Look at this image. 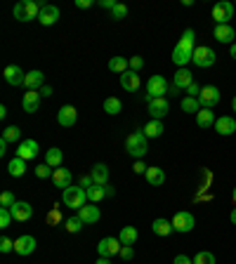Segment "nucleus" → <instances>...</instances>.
<instances>
[{"label": "nucleus", "mask_w": 236, "mask_h": 264, "mask_svg": "<svg viewBox=\"0 0 236 264\" xmlns=\"http://www.w3.org/2000/svg\"><path fill=\"white\" fill-rule=\"evenodd\" d=\"M125 151H127V156H132L135 161H142V158H144L146 151H149V144H146L144 130H137V132H132V135H127V139H125Z\"/></svg>", "instance_id": "obj_1"}, {"label": "nucleus", "mask_w": 236, "mask_h": 264, "mask_svg": "<svg viewBox=\"0 0 236 264\" xmlns=\"http://www.w3.org/2000/svg\"><path fill=\"white\" fill-rule=\"evenodd\" d=\"M40 9H43V2H36V0H21L14 5V19L17 21H31V19L40 17Z\"/></svg>", "instance_id": "obj_2"}, {"label": "nucleus", "mask_w": 236, "mask_h": 264, "mask_svg": "<svg viewBox=\"0 0 236 264\" xmlns=\"http://www.w3.org/2000/svg\"><path fill=\"white\" fill-rule=\"evenodd\" d=\"M62 203L66 208H71L78 212V210H81L85 203H90V200H88V191H85V189H81V186H69V189H64V193H62Z\"/></svg>", "instance_id": "obj_3"}, {"label": "nucleus", "mask_w": 236, "mask_h": 264, "mask_svg": "<svg viewBox=\"0 0 236 264\" xmlns=\"http://www.w3.org/2000/svg\"><path fill=\"white\" fill-rule=\"evenodd\" d=\"M191 62L199 66V69H208V66H213L215 62H218V55H215V50L208 45H201L194 50V57H191Z\"/></svg>", "instance_id": "obj_4"}, {"label": "nucleus", "mask_w": 236, "mask_h": 264, "mask_svg": "<svg viewBox=\"0 0 236 264\" xmlns=\"http://www.w3.org/2000/svg\"><path fill=\"white\" fill-rule=\"evenodd\" d=\"M168 90H170V85H168V81H165L163 76H151L146 81V99L163 97V94H168Z\"/></svg>", "instance_id": "obj_5"}, {"label": "nucleus", "mask_w": 236, "mask_h": 264, "mask_svg": "<svg viewBox=\"0 0 236 264\" xmlns=\"http://www.w3.org/2000/svg\"><path fill=\"white\" fill-rule=\"evenodd\" d=\"M234 17V2H229V0H220L213 5V19H215V24H229V19Z\"/></svg>", "instance_id": "obj_6"}, {"label": "nucleus", "mask_w": 236, "mask_h": 264, "mask_svg": "<svg viewBox=\"0 0 236 264\" xmlns=\"http://www.w3.org/2000/svg\"><path fill=\"white\" fill-rule=\"evenodd\" d=\"M120 248H123V243L116 236H107L97 243V253H100V257H114L120 253Z\"/></svg>", "instance_id": "obj_7"}, {"label": "nucleus", "mask_w": 236, "mask_h": 264, "mask_svg": "<svg viewBox=\"0 0 236 264\" xmlns=\"http://www.w3.org/2000/svg\"><path fill=\"white\" fill-rule=\"evenodd\" d=\"M199 101L203 109H213L215 104H220V88L215 85H203L199 94Z\"/></svg>", "instance_id": "obj_8"}, {"label": "nucleus", "mask_w": 236, "mask_h": 264, "mask_svg": "<svg viewBox=\"0 0 236 264\" xmlns=\"http://www.w3.org/2000/svg\"><path fill=\"white\" fill-rule=\"evenodd\" d=\"M149 113H151V120H163L168 113H170V104L165 97H156V99H149Z\"/></svg>", "instance_id": "obj_9"}, {"label": "nucleus", "mask_w": 236, "mask_h": 264, "mask_svg": "<svg viewBox=\"0 0 236 264\" xmlns=\"http://www.w3.org/2000/svg\"><path fill=\"white\" fill-rule=\"evenodd\" d=\"M173 227H175V231H180V234H189V231H194V227H196V219H194L191 212H177L173 217Z\"/></svg>", "instance_id": "obj_10"}, {"label": "nucleus", "mask_w": 236, "mask_h": 264, "mask_svg": "<svg viewBox=\"0 0 236 264\" xmlns=\"http://www.w3.org/2000/svg\"><path fill=\"white\" fill-rule=\"evenodd\" d=\"M2 76H5V83H7V85H12V88H19V85H24V83H26V73L21 71L19 66H14V64L5 66Z\"/></svg>", "instance_id": "obj_11"}, {"label": "nucleus", "mask_w": 236, "mask_h": 264, "mask_svg": "<svg viewBox=\"0 0 236 264\" xmlns=\"http://www.w3.org/2000/svg\"><path fill=\"white\" fill-rule=\"evenodd\" d=\"M14 156L24 158V161H33V158L38 156V142H36V139H21Z\"/></svg>", "instance_id": "obj_12"}, {"label": "nucleus", "mask_w": 236, "mask_h": 264, "mask_svg": "<svg viewBox=\"0 0 236 264\" xmlns=\"http://www.w3.org/2000/svg\"><path fill=\"white\" fill-rule=\"evenodd\" d=\"M76 120H78V111H76V106H62V109L57 111V123H59L62 128H73Z\"/></svg>", "instance_id": "obj_13"}, {"label": "nucleus", "mask_w": 236, "mask_h": 264, "mask_svg": "<svg viewBox=\"0 0 236 264\" xmlns=\"http://www.w3.org/2000/svg\"><path fill=\"white\" fill-rule=\"evenodd\" d=\"M213 36H215V40H218V43H225V45H234L236 31H234V26H232V24H220V26H215Z\"/></svg>", "instance_id": "obj_14"}, {"label": "nucleus", "mask_w": 236, "mask_h": 264, "mask_svg": "<svg viewBox=\"0 0 236 264\" xmlns=\"http://www.w3.org/2000/svg\"><path fill=\"white\" fill-rule=\"evenodd\" d=\"M36 250V238L33 236H28V234H24V236H19L17 241H14V253L21 257H26L31 255Z\"/></svg>", "instance_id": "obj_15"}, {"label": "nucleus", "mask_w": 236, "mask_h": 264, "mask_svg": "<svg viewBox=\"0 0 236 264\" xmlns=\"http://www.w3.org/2000/svg\"><path fill=\"white\" fill-rule=\"evenodd\" d=\"M12 217H14V222H28V219L33 217V208L28 205L26 200H17L14 205H12Z\"/></svg>", "instance_id": "obj_16"}, {"label": "nucleus", "mask_w": 236, "mask_h": 264, "mask_svg": "<svg viewBox=\"0 0 236 264\" xmlns=\"http://www.w3.org/2000/svg\"><path fill=\"white\" fill-rule=\"evenodd\" d=\"M76 215H78V217H81L85 224H95V222L102 217L100 208H97V203H85V205H83V208L78 210Z\"/></svg>", "instance_id": "obj_17"}, {"label": "nucleus", "mask_w": 236, "mask_h": 264, "mask_svg": "<svg viewBox=\"0 0 236 264\" xmlns=\"http://www.w3.org/2000/svg\"><path fill=\"white\" fill-rule=\"evenodd\" d=\"M40 92L38 90H28L26 94H24V99H21V109L26 111V113H36L38 106H40Z\"/></svg>", "instance_id": "obj_18"}, {"label": "nucleus", "mask_w": 236, "mask_h": 264, "mask_svg": "<svg viewBox=\"0 0 236 264\" xmlns=\"http://www.w3.org/2000/svg\"><path fill=\"white\" fill-rule=\"evenodd\" d=\"M215 132L222 137H229L236 132V118H232V116H222V118L215 120Z\"/></svg>", "instance_id": "obj_19"}, {"label": "nucleus", "mask_w": 236, "mask_h": 264, "mask_svg": "<svg viewBox=\"0 0 236 264\" xmlns=\"http://www.w3.org/2000/svg\"><path fill=\"white\" fill-rule=\"evenodd\" d=\"M57 19H59V7H55V5H45V2H43V9H40L38 21H40L43 26H52V24H57Z\"/></svg>", "instance_id": "obj_20"}, {"label": "nucleus", "mask_w": 236, "mask_h": 264, "mask_svg": "<svg viewBox=\"0 0 236 264\" xmlns=\"http://www.w3.org/2000/svg\"><path fill=\"white\" fill-rule=\"evenodd\" d=\"M139 73L137 71H130L127 69L125 73H120V88L123 90H127V92H135V90H139Z\"/></svg>", "instance_id": "obj_21"}, {"label": "nucleus", "mask_w": 236, "mask_h": 264, "mask_svg": "<svg viewBox=\"0 0 236 264\" xmlns=\"http://www.w3.org/2000/svg\"><path fill=\"white\" fill-rule=\"evenodd\" d=\"M52 184H55L57 189H69V186H73L71 170H69V168H57L55 175H52Z\"/></svg>", "instance_id": "obj_22"}, {"label": "nucleus", "mask_w": 236, "mask_h": 264, "mask_svg": "<svg viewBox=\"0 0 236 264\" xmlns=\"http://www.w3.org/2000/svg\"><path fill=\"white\" fill-rule=\"evenodd\" d=\"M191 83H194V73L189 69H177V73L173 76V85L177 90H187Z\"/></svg>", "instance_id": "obj_23"}, {"label": "nucleus", "mask_w": 236, "mask_h": 264, "mask_svg": "<svg viewBox=\"0 0 236 264\" xmlns=\"http://www.w3.org/2000/svg\"><path fill=\"white\" fill-rule=\"evenodd\" d=\"M90 177H92V182H95V184H100V186H107V184H109V168H107L104 163L92 165Z\"/></svg>", "instance_id": "obj_24"}, {"label": "nucleus", "mask_w": 236, "mask_h": 264, "mask_svg": "<svg viewBox=\"0 0 236 264\" xmlns=\"http://www.w3.org/2000/svg\"><path fill=\"white\" fill-rule=\"evenodd\" d=\"M24 85H26L28 90H43V88H45V73L43 71H28L26 73V83H24Z\"/></svg>", "instance_id": "obj_25"}, {"label": "nucleus", "mask_w": 236, "mask_h": 264, "mask_svg": "<svg viewBox=\"0 0 236 264\" xmlns=\"http://www.w3.org/2000/svg\"><path fill=\"white\" fill-rule=\"evenodd\" d=\"M151 231H154L156 236H170L175 231L173 227V219H163V217H158L151 222Z\"/></svg>", "instance_id": "obj_26"}, {"label": "nucleus", "mask_w": 236, "mask_h": 264, "mask_svg": "<svg viewBox=\"0 0 236 264\" xmlns=\"http://www.w3.org/2000/svg\"><path fill=\"white\" fill-rule=\"evenodd\" d=\"M191 57H194V52H189V50H182L180 45H175V50H173V62L180 69H187V64L191 62Z\"/></svg>", "instance_id": "obj_27"}, {"label": "nucleus", "mask_w": 236, "mask_h": 264, "mask_svg": "<svg viewBox=\"0 0 236 264\" xmlns=\"http://www.w3.org/2000/svg\"><path fill=\"white\" fill-rule=\"evenodd\" d=\"M165 132V128H163V120H149L144 125V135H146V139H156V137H161Z\"/></svg>", "instance_id": "obj_28"}, {"label": "nucleus", "mask_w": 236, "mask_h": 264, "mask_svg": "<svg viewBox=\"0 0 236 264\" xmlns=\"http://www.w3.org/2000/svg\"><path fill=\"white\" fill-rule=\"evenodd\" d=\"M146 182L151 184V186H163L165 170H161V168H149V170H146Z\"/></svg>", "instance_id": "obj_29"}, {"label": "nucleus", "mask_w": 236, "mask_h": 264, "mask_svg": "<svg viewBox=\"0 0 236 264\" xmlns=\"http://www.w3.org/2000/svg\"><path fill=\"white\" fill-rule=\"evenodd\" d=\"M215 113H213V109H201L199 113H196V125L199 128H210V125H215Z\"/></svg>", "instance_id": "obj_30"}, {"label": "nucleus", "mask_w": 236, "mask_h": 264, "mask_svg": "<svg viewBox=\"0 0 236 264\" xmlns=\"http://www.w3.org/2000/svg\"><path fill=\"white\" fill-rule=\"evenodd\" d=\"M177 45L182 47V50H189V52H194L196 50V33H194V28H187L184 33H182L180 43Z\"/></svg>", "instance_id": "obj_31"}, {"label": "nucleus", "mask_w": 236, "mask_h": 264, "mask_svg": "<svg viewBox=\"0 0 236 264\" xmlns=\"http://www.w3.org/2000/svg\"><path fill=\"white\" fill-rule=\"evenodd\" d=\"M7 173L12 175V177H21V175L26 173V161L19 158V156H14V158L7 163Z\"/></svg>", "instance_id": "obj_32"}, {"label": "nucleus", "mask_w": 236, "mask_h": 264, "mask_svg": "<svg viewBox=\"0 0 236 264\" xmlns=\"http://www.w3.org/2000/svg\"><path fill=\"white\" fill-rule=\"evenodd\" d=\"M62 161H64V154H62V149H57V146H52L50 151L45 154V163L50 165V168H62Z\"/></svg>", "instance_id": "obj_33"}, {"label": "nucleus", "mask_w": 236, "mask_h": 264, "mask_svg": "<svg viewBox=\"0 0 236 264\" xmlns=\"http://www.w3.org/2000/svg\"><path fill=\"white\" fill-rule=\"evenodd\" d=\"M137 238H139V234H137L135 227H123L120 229V234H118V241H120L123 246H132Z\"/></svg>", "instance_id": "obj_34"}, {"label": "nucleus", "mask_w": 236, "mask_h": 264, "mask_svg": "<svg viewBox=\"0 0 236 264\" xmlns=\"http://www.w3.org/2000/svg\"><path fill=\"white\" fill-rule=\"evenodd\" d=\"M127 66H130V59H125V57H111L109 59V71L114 73H125Z\"/></svg>", "instance_id": "obj_35"}, {"label": "nucleus", "mask_w": 236, "mask_h": 264, "mask_svg": "<svg viewBox=\"0 0 236 264\" xmlns=\"http://www.w3.org/2000/svg\"><path fill=\"white\" fill-rule=\"evenodd\" d=\"M102 198H107V186L92 184L90 189H88V200H90V203H100Z\"/></svg>", "instance_id": "obj_36"}, {"label": "nucleus", "mask_w": 236, "mask_h": 264, "mask_svg": "<svg viewBox=\"0 0 236 264\" xmlns=\"http://www.w3.org/2000/svg\"><path fill=\"white\" fill-rule=\"evenodd\" d=\"M180 106H182V111H187V113H199V111L203 109V106H201V101L196 99V97H184Z\"/></svg>", "instance_id": "obj_37"}, {"label": "nucleus", "mask_w": 236, "mask_h": 264, "mask_svg": "<svg viewBox=\"0 0 236 264\" xmlns=\"http://www.w3.org/2000/svg\"><path fill=\"white\" fill-rule=\"evenodd\" d=\"M104 111H107L109 116H118V113L123 111V104H120L118 97H109V99L104 101Z\"/></svg>", "instance_id": "obj_38"}, {"label": "nucleus", "mask_w": 236, "mask_h": 264, "mask_svg": "<svg viewBox=\"0 0 236 264\" xmlns=\"http://www.w3.org/2000/svg\"><path fill=\"white\" fill-rule=\"evenodd\" d=\"M83 224H85V222H83L78 215H73V217H69L66 222H64V227H66V231H69V234H78V231L83 229Z\"/></svg>", "instance_id": "obj_39"}, {"label": "nucleus", "mask_w": 236, "mask_h": 264, "mask_svg": "<svg viewBox=\"0 0 236 264\" xmlns=\"http://www.w3.org/2000/svg\"><path fill=\"white\" fill-rule=\"evenodd\" d=\"M2 139L5 142H21V130L17 128V125H9V128H5V132H2Z\"/></svg>", "instance_id": "obj_40"}, {"label": "nucleus", "mask_w": 236, "mask_h": 264, "mask_svg": "<svg viewBox=\"0 0 236 264\" xmlns=\"http://www.w3.org/2000/svg\"><path fill=\"white\" fill-rule=\"evenodd\" d=\"M12 219H14V217H12V210H9V208H0V227L7 229L9 224H12Z\"/></svg>", "instance_id": "obj_41"}, {"label": "nucleus", "mask_w": 236, "mask_h": 264, "mask_svg": "<svg viewBox=\"0 0 236 264\" xmlns=\"http://www.w3.org/2000/svg\"><path fill=\"white\" fill-rule=\"evenodd\" d=\"M194 264H215V255L213 253H199L194 257Z\"/></svg>", "instance_id": "obj_42"}, {"label": "nucleus", "mask_w": 236, "mask_h": 264, "mask_svg": "<svg viewBox=\"0 0 236 264\" xmlns=\"http://www.w3.org/2000/svg\"><path fill=\"white\" fill-rule=\"evenodd\" d=\"M36 175L40 177V179H47V177H52V175H55V170H52L47 163H43V165H38V168H36Z\"/></svg>", "instance_id": "obj_43"}, {"label": "nucleus", "mask_w": 236, "mask_h": 264, "mask_svg": "<svg viewBox=\"0 0 236 264\" xmlns=\"http://www.w3.org/2000/svg\"><path fill=\"white\" fill-rule=\"evenodd\" d=\"M17 200H14V193H9V191H2L0 193V205L2 208H12Z\"/></svg>", "instance_id": "obj_44"}, {"label": "nucleus", "mask_w": 236, "mask_h": 264, "mask_svg": "<svg viewBox=\"0 0 236 264\" xmlns=\"http://www.w3.org/2000/svg\"><path fill=\"white\" fill-rule=\"evenodd\" d=\"M111 17H114V19H125L127 17V7L123 5V2H118L116 7L111 9Z\"/></svg>", "instance_id": "obj_45"}, {"label": "nucleus", "mask_w": 236, "mask_h": 264, "mask_svg": "<svg viewBox=\"0 0 236 264\" xmlns=\"http://www.w3.org/2000/svg\"><path fill=\"white\" fill-rule=\"evenodd\" d=\"M0 250H2V253H12V250H14V241H9L7 236H2L0 238Z\"/></svg>", "instance_id": "obj_46"}, {"label": "nucleus", "mask_w": 236, "mask_h": 264, "mask_svg": "<svg viewBox=\"0 0 236 264\" xmlns=\"http://www.w3.org/2000/svg\"><path fill=\"white\" fill-rule=\"evenodd\" d=\"M118 255H120V257H123V260L127 262V260H132V257H135V250H132V246H123Z\"/></svg>", "instance_id": "obj_47"}, {"label": "nucleus", "mask_w": 236, "mask_h": 264, "mask_svg": "<svg viewBox=\"0 0 236 264\" xmlns=\"http://www.w3.org/2000/svg\"><path fill=\"white\" fill-rule=\"evenodd\" d=\"M144 66V59L142 57H130V71H139Z\"/></svg>", "instance_id": "obj_48"}, {"label": "nucleus", "mask_w": 236, "mask_h": 264, "mask_svg": "<svg viewBox=\"0 0 236 264\" xmlns=\"http://www.w3.org/2000/svg\"><path fill=\"white\" fill-rule=\"evenodd\" d=\"M199 94H201V88L196 83H191L189 88H187V97H196V99H199Z\"/></svg>", "instance_id": "obj_49"}, {"label": "nucleus", "mask_w": 236, "mask_h": 264, "mask_svg": "<svg viewBox=\"0 0 236 264\" xmlns=\"http://www.w3.org/2000/svg\"><path fill=\"white\" fill-rule=\"evenodd\" d=\"M92 184H95V182H92V177H90V175H85V177H81V184H78V186H81V189H85V191H88V189H90Z\"/></svg>", "instance_id": "obj_50"}, {"label": "nucleus", "mask_w": 236, "mask_h": 264, "mask_svg": "<svg viewBox=\"0 0 236 264\" xmlns=\"http://www.w3.org/2000/svg\"><path fill=\"white\" fill-rule=\"evenodd\" d=\"M132 170H135L137 175H146V170H149V168H146V165L142 163V161H135V165H132Z\"/></svg>", "instance_id": "obj_51"}, {"label": "nucleus", "mask_w": 236, "mask_h": 264, "mask_svg": "<svg viewBox=\"0 0 236 264\" xmlns=\"http://www.w3.org/2000/svg\"><path fill=\"white\" fill-rule=\"evenodd\" d=\"M173 264H194V260H191V257H187V255H177L173 260Z\"/></svg>", "instance_id": "obj_52"}, {"label": "nucleus", "mask_w": 236, "mask_h": 264, "mask_svg": "<svg viewBox=\"0 0 236 264\" xmlns=\"http://www.w3.org/2000/svg\"><path fill=\"white\" fill-rule=\"evenodd\" d=\"M76 7H78V9H88V7H92V0H76Z\"/></svg>", "instance_id": "obj_53"}, {"label": "nucleus", "mask_w": 236, "mask_h": 264, "mask_svg": "<svg viewBox=\"0 0 236 264\" xmlns=\"http://www.w3.org/2000/svg\"><path fill=\"white\" fill-rule=\"evenodd\" d=\"M100 5H102V7H104V9H114V7H116V5H118V2H116V0H102Z\"/></svg>", "instance_id": "obj_54"}, {"label": "nucleus", "mask_w": 236, "mask_h": 264, "mask_svg": "<svg viewBox=\"0 0 236 264\" xmlns=\"http://www.w3.org/2000/svg\"><path fill=\"white\" fill-rule=\"evenodd\" d=\"M40 97H52V88H50V85H45V88L40 90Z\"/></svg>", "instance_id": "obj_55"}, {"label": "nucleus", "mask_w": 236, "mask_h": 264, "mask_svg": "<svg viewBox=\"0 0 236 264\" xmlns=\"http://www.w3.org/2000/svg\"><path fill=\"white\" fill-rule=\"evenodd\" d=\"M7 144H9V142H5V139L0 137V156H5V151H7Z\"/></svg>", "instance_id": "obj_56"}, {"label": "nucleus", "mask_w": 236, "mask_h": 264, "mask_svg": "<svg viewBox=\"0 0 236 264\" xmlns=\"http://www.w3.org/2000/svg\"><path fill=\"white\" fill-rule=\"evenodd\" d=\"M95 264H111V257H100Z\"/></svg>", "instance_id": "obj_57"}, {"label": "nucleus", "mask_w": 236, "mask_h": 264, "mask_svg": "<svg viewBox=\"0 0 236 264\" xmlns=\"http://www.w3.org/2000/svg\"><path fill=\"white\" fill-rule=\"evenodd\" d=\"M229 219H232V224H236V208L232 210V215H229Z\"/></svg>", "instance_id": "obj_58"}, {"label": "nucleus", "mask_w": 236, "mask_h": 264, "mask_svg": "<svg viewBox=\"0 0 236 264\" xmlns=\"http://www.w3.org/2000/svg\"><path fill=\"white\" fill-rule=\"evenodd\" d=\"M229 52H232V59H236V43L232 45V50H229Z\"/></svg>", "instance_id": "obj_59"}, {"label": "nucleus", "mask_w": 236, "mask_h": 264, "mask_svg": "<svg viewBox=\"0 0 236 264\" xmlns=\"http://www.w3.org/2000/svg\"><path fill=\"white\" fill-rule=\"evenodd\" d=\"M232 109H234V113H236V94H234V99H232Z\"/></svg>", "instance_id": "obj_60"}, {"label": "nucleus", "mask_w": 236, "mask_h": 264, "mask_svg": "<svg viewBox=\"0 0 236 264\" xmlns=\"http://www.w3.org/2000/svg\"><path fill=\"white\" fill-rule=\"evenodd\" d=\"M232 200H234V205H236V189H234V193H232Z\"/></svg>", "instance_id": "obj_61"}]
</instances>
